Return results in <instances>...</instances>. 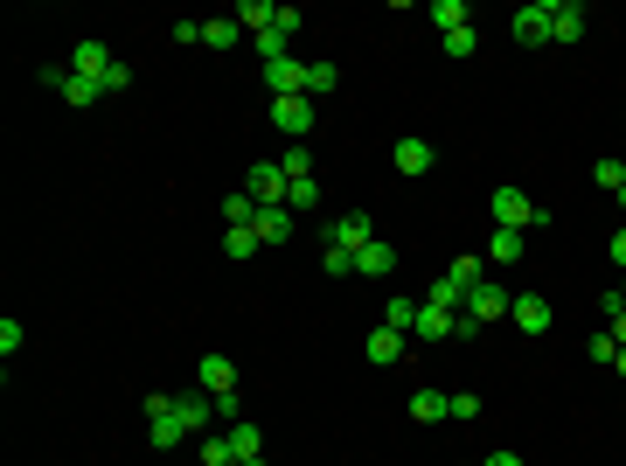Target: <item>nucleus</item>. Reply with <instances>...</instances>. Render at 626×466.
<instances>
[{
    "label": "nucleus",
    "mask_w": 626,
    "mask_h": 466,
    "mask_svg": "<svg viewBox=\"0 0 626 466\" xmlns=\"http://www.w3.org/2000/svg\"><path fill=\"white\" fill-rule=\"evenodd\" d=\"M487 209H494V230H543V223H550V209H543V202H529L522 188H494V202H487Z\"/></svg>",
    "instance_id": "1"
},
{
    "label": "nucleus",
    "mask_w": 626,
    "mask_h": 466,
    "mask_svg": "<svg viewBox=\"0 0 626 466\" xmlns=\"http://www.w3.org/2000/svg\"><path fill=\"white\" fill-rule=\"evenodd\" d=\"M286 188H293V181H286V167H279V160H258V167L244 174V195H251L258 209H279V202H286Z\"/></svg>",
    "instance_id": "2"
},
{
    "label": "nucleus",
    "mask_w": 626,
    "mask_h": 466,
    "mask_svg": "<svg viewBox=\"0 0 626 466\" xmlns=\"http://www.w3.org/2000/svg\"><path fill=\"white\" fill-rule=\"evenodd\" d=\"M42 84H49L56 98H70V105H98V98H105L91 77H77V70H63V63H49V70H42Z\"/></svg>",
    "instance_id": "3"
},
{
    "label": "nucleus",
    "mask_w": 626,
    "mask_h": 466,
    "mask_svg": "<svg viewBox=\"0 0 626 466\" xmlns=\"http://www.w3.org/2000/svg\"><path fill=\"white\" fill-rule=\"evenodd\" d=\"M432 140H418V133H404V140H397V147H390V167H397V174H404V181H418V174H432Z\"/></svg>",
    "instance_id": "4"
},
{
    "label": "nucleus",
    "mask_w": 626,
    "mask_h": 466,
    "mask_svg": "<svg viewBox=\"0 0 626 466\" xmlns=\"http://www.w3.org/2000/svg\"><path fill=\"white\" fill-rule=\"evenodd\" d=\"M508 307H515V293H508V286H494V279H480V286L467 293V313L480 320V327H487V320H508Z\"/></svg>",
    "instance_id": "5"
},
{
    "label": "nucleus",
    "mask_w": 626,
    "mask_h": 466,
    "mask_svg": "<svg viewBox=\"0 0 626 466\" xmlns=\"http://www.w3.org/2000/svg\"><path fill=\"white\" fill-rule=\"evenodd\" d=\"M515 42H522V49H543V42H550V0L515 7Z\"/></svg>",
    "instance_id": "6"
},
{
    "label": "nucleus",
    "mask_w": 626,
    "mask_h": 466,
    "mask_svg": "<svg viewBox=\"0 0 626 466\" xmlns=\"http://www.w3.org/2000/svg\"><path fill=\"white\" fill-rule=\"evenodd\" d=\"M265 84H272V98H307V63L279 56V63H265Z\"/></svg>",
    "instance_id": "7"
},
{
    "label": "nucleus",
    "mask_w": 626,
    "mask_h": 466,
    "mask_svg": "<svg viewBox=\"0 0 626 466\" xmlns=\"http://www.w3.org/2000/svg\"><path fill=\"white\" fill-rule=\"evenodd\" d=\"M327 244H341V251H362V244H376V223H369L362 209H348V216H334Z\"/></svg>",
    "instance_id": "8"
},
{
    "label": "nucleus",
    "mask_w": 626,
    "mask_h": 466,
    "mask_svg": "<svg viewBox=\"0 0 626 466\" xmlns=\"http://www.w3.org/2000/svg\"><path fill=\"white\" fill-rule=\"evenodd\" d=\"M174 411H181L188 439H202V432H209V418H216V397H209V390H181V397H174Z\"/></svg>",
    "instance_id": "9"
},
{
    "label": "nucleus",
    "mask_w": 626,
    "mask_h": 466,
    "mask_svg": "<svg viewBox=\"0 0 626 466\" xmlns=\"http://www.w3.org/2000/svg\"><path fill=\"white\" fill-rule=\"evenodd\" d=\"M585 21H592V14H585L578 0H550V42H578Z\"/></svg>",
    "instance_id": "10"
},
{
    "label": "nucleus",
    "mask_w": 626,
    "mask_h": 466,
    "mask_svg": "<svg viewBox=\"0 0 626 466\" xmlns=\"http://www.w3.org/2000/svg\"><path fill=\"white\" fill-rule=\"evenodd\" d=\"M112 63H119V56H112L105 42H77V49H70V70H77V77H91V84H105V70H112Z\"/></svg>",
    "instance_id": "11"
},
{
    "label": "nucleus",
    "mask_w": 626,
    "mask_h": 466,
    "mask_svg": "<svg viewBox=\"0 0 626 466\" xmlns=\"http://www.w3.org/2000/svg\"><path fill=\"white\" fill-rule=\"evenodd\" d=\"M195 376H202V390H209V397H237V362H230V355H202V369H195Z\"/></svg>",
    "instance_id": "12"
},
{
    "label": "nucleus",
    "mask_w": 626,
    "mask_h": 466,
    "mask_svg": "<svg viewBox=\"0 0 626 466\" xmlns=\"http://www.w3.org/2000/svg\"><path fill=\"white\" fill-rule=\"evenodd\" d=\"M272 126L279 133H313V98H272Z\"/></svg>",
    "instance_id": "13"
},
{
    "label": "nucleus",
    "mask_w": 626,
    "mask_h": 466,
    "mask_svg": "<svg viewBox=\"0 0 626 466\" xmlns=\"http://www.w3.org/2000/svg\"><path fill=\"white\" fill-rule=\"evenodd\" d=\"M515 327H522V334H550V320H557V313H550V300H536V293H515Z\"/></svg>",
    "instance_id": "14"
},
{
    "label": "nucleus",
    "mask_w": 626,
    "mask_h": 466,
    "mask_svg": "<svg viewBox=\"0 0 626 466\" xmlns=\"http://www.w3.org/2000/svg\"><path fill=\"white\" fill-rule=\"evenodd\" d=\"M355 272H362V279H390V272H397V244H362V251H355Z\"/></svg>",
    "instance_id": "15"
},
{
    "label": "nucleus",
    "mask_w": 626,
    "mask_h": 466,
    "mask_svg": "<svg viewBox=\"0 0 626 466\" xmlns=\"http://www.w3.org/2000/svg\"><path fill=\"white\" fill-rule=\"evenodd\" d=\"M362 355H369L376 369H390V362H404V334H397V327H376V334L362 341Z\"/></svg>",
    "instance_id": "16"
},
{
    "label": "nucleus",
    "mask_w": 626,
    "mask_h": 466,
    "mask_svg": "<svg viewBox=\"0 0 626 466\" xmlns=\"http://www.w3.org/2000/svg\"><path fill=\"white\" fill-rule=\"evenodd\" d=\"M418 425H439V418H453V397L446 390H411V404H404Z\"/></svg>",
    "instance_id": "17"
},
{
    "label": "nucleus",
    "mask_w": 626,
    "mask_h": 466,
    "mask_svg": "<svg viewBox=\"0 0 626 466\" xmlns=\"http://www.w3.org/2000/svg\"><path fill=\"white\" fill-rule=\"evenodd\" d=\"M223 439H230V453H237V460H265V432H258L251 418H230V432H223Z\"/></svg>",
    "instance_id": "18"
},
{
    "label": "nucleus",
    "mask_w": 626,
    "mask_h": 466,
    "mask_svg": "<svg viewBox=\"0 0 626 466\" xmlns=\"http://www.w3.org/2000/svg\"><path fill=\"white\" fill-rule=\"evenodd\" d=\"M411 334H418V341H453V313L418 300V327H411Z\"/></svg>",
    "instance_id": "19"
},
{
    "label": "nucleus",
    "mask_w": 626,
    "mask_h": 466,
    "mask_svg": "<svg viewBox=\"0 0 626 466\" xmlns=\"http://www.w3.org/2000/svg\"><path fill=\"white\" fill-rule=\"evenodd\" d=\"M251 230H258L265 244H286V237H293V209H286V202H279V209H258V223H251Z\"/></svg>",
    "instance_id": "20"
},
{
    "label": "nucleus",
    "mask_w": 626,
    "mask_h": 466,
    "mask_svg": "<svg viewBox=\"0 0 626 466\" xmlns=\"http://www.w3.org/2000/svg\"><path fill=\"white\" fill-rule=\"evenodd\" d=\"M147 439H154L160 453H174V446L188 439V425H181V411H167V418H147Z\"/></svg>",
    "instance_id": "21"
},
{
    "label": "nucleus",
    "mask_w": 626,
    "mask_h": 466,
    "mask_svg": "<svg viewBox=\"0 0 626 466\" xmlns=\"http://www.w3.org/2000/svg\"><path fill=\"white\" fill-rule=\"evenodd\" d=\"M272 21H279V0H244L237 7V28H251V35H265Z\"/></svg>",
    "instance_id": "22"
},
{
    "label": "nucleus",
    "mask_w": 626,
    "mask_h": 466,
    "mask_svg": "<svg viewBox=\"0 0 626 466\" xmlns=\"http://www.w3.org/2000/svg\"><path fill=\"white\" fill-rule=\"evenodd\" d=\"M522 258V230H494L487 237V265H515Z\"/></svg>",
    "instance_id": "23"
},
{
    "label": "nucleus",
    "mask_w": 626,
    "mask_h": 466,
    "mask_svg": "<svg viewBox=\"0 0 626 466\" xmlns=\"http://www.w3.org/2000/svg\"><path fill=\"white\" fill-rule=\"evenodd\" d=\"M432 21H439V35H453V28H473L467 0H432Z\"/></svg>",
    "instance_id": "24"
},
{
    "label": "nucleus",
    "mask_w": 626,
    "mask_h": 466,
    "mask_svg": "<svg viewBox=\"0 0 626 466\" xmlns=\"http://www.w3.org/2000/svg\"><path fill=\"white\" fill-rule=\"evenodd\" d=\"M446 279H453V286H460V293H473V286H480V279H487V265H480V258H467V251H460V258H453V265H446Z\"/></svg>",
    "instance_id": "25"
},
{
    "label": "nucleus",
    "mask_w": 626,
    "mask_h": 466,
    "mask_svg": "<svg viewBox=\"0 0 626 466\" xmlns=\"http://www.w3.org/2000/svg\"><path fill=\"white\" fill-rule=\"evenodd\" d=\"M383 327L411 334V327H418V300H404V293H397V300H383Z\"/></svg>",
    "instance_id": "26"
},
{
    "label": "nucleus",
    "mask_w": 626,
    "mask_h": 466,
    "mask_svg": "<svg viewBox=\"0 0 626 466\" xmlns=\"http://www.w3.org/2000/svg\"><path fill=\"white\" fill-rule=\"evenodd\" d=\"M286 42H293L286 28H265V35H251V49H258V63H279V56H293Z\"/></svg>",
    "instance_id": "27"
},
{
    "label": "nucleus",
    "mask_w": 626,
    "mask_h": 466,
    "mask_svg": "<svg viewBox=\"0 0 626 466\" xmlns=\"http://www.w3.org/2000/svg\"><path fill=\"white\" fill-rule=\"evenodd\" d=\"M223 223H230V230H237V223H258V202H251L244 188H230V195H223Z\"/></svg>",
    "instance_id": "28"
},
{
    "label": "nucleus",
    "mask_w": 626,
    "mask_h": 466,
    "mask_svg": "<svg viewBox=\"0 0 626 466\" xmlns=\"http://www.w3.org/2000/svg\"><path fill=\"white\" fill-rule=\"evenodd\" d=\"M223 251H230V258H258V251H265V237H258L251 223H237V230L223 237Z\"/></svg>",
    "instance_id": "29"
},
{
    "label": "nucleus",
    "mask_w": 626,
    "mask_h": 466,
    "mask_svg": "<svg viewBox=\"0 0 626 466\" xmlns=\"http://www.w3.org/2000/svg\"><path fill=\"white\" fill-rule=\"evenodd\" d=\"M327 91H341V70L334 63H307V98H327Z\"/></svg>",
    "instance_id": "30"
},
{
    "label": "nucleus",
    "mask_w": 626,
    "mask_h": 466,
    "mask_svg": "<svg viewBox=\"0 0 626 466\" xmlns=\"http://www.w3.org/2000/svg\"><path fill=\"white\" fill-rule=\"evenodd\" d=\"M599 313H606V334L626 348V300H620V293H606V300H599Z\"/></svg>",
    "instance_id": "31"
},
{
    "label": "nucleus",
    "mask_w": 626,
    "mask_h": 466,
    "mask_svg": "<svg viewBox=\"0 0 626 466\" xmlns=\"http://www.w3.org/2000/svg\"><path fill=\"white\" fill-rule=\"evenodd\" d=\"M202 466H237V453H230L223 432H202Z\"/></svg>",
    "instance_id": "32"
},
{
    "label": "nucleus",
    "mask_w": 626,
    "mask_h": 466,
    "mask_svg": "<svg viewBox=\"0 0 626 466\" xmlns=\"http://www.w3.org/2000/svg\"><path fill=\"white\" fill-rule=\"evenodd\" d=\"M202 49H237V21H202Z\"/></svg>",
    "instance_id": "33"
},
{
    "label": "nucleus",
    "mask_w": 626,
    "mask_h": 466,
    "mask_svg": "<svg viewBox=\"0 0 626 466\" xmlns=\"http://www.w3.org/2000/svg\"><path fill=\"white\" fill-rule=\"evenodd\" d=\"M279 167H286V181H313V154H307V147H286Z\"/></svg>",
    "instance_id": "34"
},
{
    "label": "nucleus",
    "mask_w": 626,
    "mask_h": 466,
    "mask_svg": "<svg viewBox=\"0 0 626 466\" xmlns=\"http://www.w3.org/2000/svg\"><path fill=\"white\" fill-rule=\"evenodd\" d=\"M439 42H446V56H453V63H467L473 49H480V35H473V28H453V35H439Z\"/></svg>",
    "instance_id": "35"
},
{
    "label": "nucleus",
    "mask_w": 626,
    "mask_h": 466,
    "mask_svg": "<svg viewBox=\"0 0 626 466\" xmlns=\"http://www.w3.org/2000/svg\"><path fill=\"white\" fill-rule=\"evenodd\" d=\"M313 202H320V181H293V188H286V209H293V216H307Z\"/></svg>",
    "instance_id": "36"
},
{
    "label": "nucleus",
    "mask_w": 626,
    "mask_h": 466,
    "mask_svg": "<svg viewBox=\"0 0 626 466\" xmlns=\"http://www.w3.org/2000/svg\"><path fill=\"white\" fill-rule=\"evenodd\" d=\"M592 181L620 195V188H626V160H613V154H606V160H599V167H592Z\"/></svg>",
    "instance_id": "37"
},
{
    "label": "nucleus",
    "mask_w": 626,
    "mask_h": 466,
    "mask_svg": "<svg viewBox=\"0 0 626 466\" xmlns=\"http://www.w3.org/2000/svg\"><path fill=\"white\" fill-rule=\"evenodd\" d=\"M585 355H592V362H606V369H613V355H620V341H613V334H606V327H599V334H592V341H585Z\"/></svg>",
    "instance_id": "38"
},
{
    "label": "nucleus",
    "mask_w": 626,
    "mask_h": 466,
    "mask_svg": "<svg viewBox=\"0 0 626 466\" xmlns=\"http://www.w3.org/2000/svg\"><path fill=\"white\" fill-rule=\"evenodd\" d=\"M320 265H327L334 279H348V272H355V251H341V244H327V258H320Z\"/></svg>",
    "instance_id": "39"
},
{
    "label": "nucleus",
    "mask_w": 626,
    "mask_h": 466,
    "mask_svg": "<svg viewBox=\"0 0 626 466\" xmlns=\"http://www.w3.org/2000/svg\"><path fill=\"white\" fill-rule=\"evenodd\" d=\"M126 84H133V63H126V56H119V63H112V70H105V84H98V91H126Z\"/></svg>",
    "instance_id": "40"
},
{
    "label": "nucleus",
    "mask_w": 626,
    "mask_h": 466,
    "mask_svg": "<svg viewBox=\"0 0 626 466\" xmlns=\"http://www.w3.org/2000/svg\"><path fill=\"white\" fill-rule=\"evenodd\" d=\"M453 418H460V425L480 418V397H473V390H453Z\"/></svg>",
    "instance_id": "41"
},
{
    "label": "nucleus",
    "mask_w": 626,
    "mask_h": 466,
    "mask_svg": "<svg viewBox=\"0 0 626 466\" xmlns=\"http://www.w3.org/2000/svg\"><path fill=\"white\" fill-rule=\"evenodd\" d=\"M300 21H307V14H300L293 0H279V21H272V28H286V35H300Z\"/></svg>",
    "instance_id": "42"
},
{
    "label": "nucleus",
    "mask_w": 626,
    "mask_h": 466,
    "mask_svg": "<svg viewBox=\"0 0 626 466\" xmlns=\"http://www.w3.org/2000/svg\"><path fill=\"white\" fill-rule=\"evenodd\" d=\"M0 355H21V320H0Z\"/></svg>",
    "instance_id": "43"
},
{
    "label": "nucleus",
    "mask_w": 626,
    "mask_h": 466,
    "mask_svg": "<svg viewBox=\"0 0 626 466\" xmlns=\"http://www.w3.org/2000/svg\"><path fill=\"white\" fill-rule=\"evenodd\" d=\"M606 251H613V265H620V272H626V223H620V230H613V244H606Z\"/></svg>",
    "instance_id": "44"
},
{
    "label": "nucleus",
    "mask_w": 626,
    "mask_h": 466,
    "mask_svg": "<svg viewBox=\"0 0 626 466\" xmlns=\"http://www.w3.org/2000/svg\"><path fill=\"white\" fill-rule=\"evenodd\" d=\"M487 466H522V460H515V453H494V460H487Z\"/></svg>",
    "instance_id": "45"
},
{
    "label": "nucleus",
    "mask_w": 626,
    "mask_h": 466,
    "mask_svg": "<svg viewBox=\"0 0 626 466\" xmlns=\"http://www.w3.org/2000/svg\"><path fill=\"white\" fill-rule=\"evenodd\" d=\"M613 376H620V383H626V348H620V355H613Z\"/></svg>",
    "instance_id": "46"
},
{
    "label": "nucleus",
    "mask_w": 626,
    "mask_h": 466,
    "mask_svg": "<svg viewBox=\"0 0 626 466\" xmlns=\"http://www.w3.org/2000/svg\"><path fill=\"white\" fill-rule=\"evenodd\" d=\"M237 466H265V460H237Z\"/></svg>",
    "instance_id": "47"
},
{
    "label": "nucleus",
    "mask_w": 626,
    "mask_h": 466,
    "mask_svg": "<svg viewBox=\"0 0 626 466\" xmlns=\"http://www.w3.org/2000/svg\"><path fill=\"white\" fill-rule=\"evenodd\" d=\"M620 209H626V188H620Z\"/></svg>",
    "instance_id": "48"
},
{
    "label": "nucleus",
    "mask_w": 626,
    "mask_h": 466,
    "mask_svg": "<svg viewBox=\"0 0 626 466\" xmlns=\"http://www.w3.org/2000/svg\"><path fill=\"white\" fill-rule=\"evenodd\" d=\"M620 300H626V286H620Z\"/></svg>",
    "instance_id": "49"
}]
</instances>
